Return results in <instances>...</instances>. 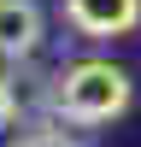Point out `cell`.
<instances>
[{
	"mask_svg": "<svg viewBox=\"0 0 141 147\" xmlns=\"http://www.w3.org/2000/svg\"><path fill=\"white\" fill-rule=\"evenodd\" d=\"M129 106H135V77L112 59H70V65L53 71V106L47 112L59 124L100 129L112 118H124Z\"/></svg>",
	"mask_w": 141,
	"mask_h": 147,
	"instance_id": "6da1fadb",
	"label": "cell"
},
{
	"mask_svg": "<svg viewBox=\"0 0 141 147\" xmlns=\"http://www.w3.org/2000/svg\"><path fill=\"white\" fill-rule=\"evenodd\" d=\"M65 30L82 41H112V35L141 30V0H59Z\"/></svg>",
	"mask_w": 141,
	"mask_h": 147,
	"instance_id": "7a4b0ae2",
	"label": "cell"
},
{
	"mask_svg": "<svg viewBox=\"0 0 141 147\" xmlns=\"http://www.w3.org/2000/svg\"><path fill=\"white\" fill-rule=\"evenodd\" d=\"M47 47L41 0H0V65H23Z\"/></svg>",
	"mask_w": 141,
	"mask_h": 147,
	"instance_id": "3957f363",
	"label": "cell"
},
{
	"mask_svg": "<svg viewBox=\"0 0 141 147\" xmlns=\"http://www.w3.org/2000/svg\"><path fill=\"white\" fill-rule=\"evenodd\" d=\"M12 147H88L82 136H65L53 124H23V136H12Z\"/></svg>",
	"mask_w": 141,
	"mask_h": 147,
	"instance_id": "277c9868",
	"label": "cell"
},
{
	"mask_svg": "<svg viewBox=\"0 0 141 147\" xmlns=\"http://www.w3.org/2000/svg\"><path fill=\"white\" fill-rule=\"evenodd\" d=\"M6 129H23V118H18V106H12V82H6V65H0V136Z\"/></svg>",
	"mask_w": 141,
	"mask_h": 147,
	"instance_id": "5b68a950",
	"label": "cell"
}]
</instances>
